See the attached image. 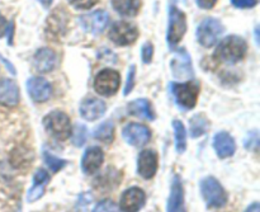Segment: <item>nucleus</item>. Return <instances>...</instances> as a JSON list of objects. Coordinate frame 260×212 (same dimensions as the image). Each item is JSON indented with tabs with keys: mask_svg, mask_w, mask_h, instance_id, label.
Segmentation results:
<instances>
[{
	"mask_svg": "<svg viewBox=\"0 0 260 212\" xmlns=\"http://www.w3.org/2000/svg\"><path fill=\"white\" fill-rule=\"evenodd\" d=\"M71 137H73V144L75 146H83L88 139V129L83 124H78L74 130H71Z\"/></svg>",
	"mask_w": 260,
	"mask_h": 212,
	"instance_id": "obj_28",
	"label": "nucleus"
},
{
	"mask_svg": "<svg viewBox=\"0 0 260 212\" xmlns=\"http://www.w3.org/2000/svg\"><path fill=\"white\" fill-rule=\"evenodd\" d=\"M172 71L174 74L175 78L184 79V78H192L193 76V69H192V61H190V56L188 55L185 50L178 51L175 57L172 60Z\"/></svg>",
	"mask_w": 260,
	"mask_h": 212,
	"instance_id": "obj_16",
	"label": "nucleus"
},
{
	"mask_svg": "<svg viewBox=\"0 0 260 212\" xmlns=\"http://www.w3.org/2000/svg\"><path fill=\"white\" fill-rule=\"evenodd\" d=\"M108 14L104 10H96V12L90 13L80 17V24L84 28V31L90 32L93 35L103 32L104 28L108 24Z\"/></svg>",
	"mask_w": 260,
	"mask_h": 212,
	"instance_id": "obj_13",
	"label": "nucleus"
},
{
	"mask_svg": "<svg viewBox=\"0 0 260 212\" xmlns=\"http://www.w3.org/2000/svg\"><path fill=\"white\" fill-rule=\"evenodd\" d=\"M38 2H40L45 8H48L51 4H52L53 0H38Z\"/></svg>",
	"mask_w": 260,
	"mask_h": 212,
	"instance_id": "obj_39",
	"label": "nucleus"
},
{
	"mask_svg": "<svg viewBox=\"0 0 260 212\" xmlns=\"http://www.w3.org/2000/svg\"><path fill=\"white\" fill-rule=\"evenodd\" d=\"M187 31V19L185 14L175 7H170L169 27H168V43L170 47H174L184 36Z\"/></svg>",
	"mask_w": 260,
	"mask_h": 212,
	"instance_id": "obj_7",
	"label": "nucleus"
},
{
	"mask_svg": "<svg viewBox=\"0 0 260 212\" xmlns=\"http://www.w3.org/2000/svg\"><path fill=\"white\" fill-rule=\"evenodd\" d=\"M104 162V153L101 147L91 146L86 149L81 159V169L85 174H94Z\"/></svg>",
	"mask_w": 260,
	"mask_h": 212,
	"instance_id": "obj_14",
	"label": "nucleus"
},
{
	"mask_svg": "<svg viewBox=\"0 0 260 212\" xmlns=\"http://www.w3.org/2000/svg\"><path fill=\"white\" fill-rule=\"evenodd\" d=\"M106 109V103L96 98H88L80 104V114L85 121H95L101 118Z\"/></svg>",
	"mask_w": 260,
	"mask_h": 212,
	"instance_id": "obj_19",
	"label": "nucleus"
},
{
	"mask_svg": "<svg viewBox=\"0 0 260 212\" xmlns=\"http://www.w3.org/2000/svg\"><path fill=\"white\" fill-rule=\"evenodd\" d=\"M245 212H260L259 203L258 202H254L253 205H250L248 208H246Z\"/></svg>",
	"mask_w": 260,
	"mask_h": 212,
	"instance_id": "obj_38",
	"label": "nucleus"
},
{
	"mask_svg": "<svg viewBox=\"0 0 260 212\" xmlns=\"http://www.w3.org/2000/svg\"><path fill=\"white\" fill-rule=\"evenodd\" d=\"M135 75H136V68L132 65L128 70V75H127V83H126V86H124V92H123L124 96L131 93V90L134 89Z\"/></svg>",
	"mask_w": 260,
	"mask_h": 212,
	"instance_id": "obj_32",
	"label": "nucleus"
},
{
	"mask_svg": "<svg viewBox=\"0 0 260 212\" xmlns=\"http://www.w3.org/2000/svg\"><path fill=\"white\" fill-rule=\"evenodd\" d=\"M27 90L29 97L37 103L46 102L52 96V86L46 79L33 76L27 81Z\"/></svg>",
	"mask_w": 260,
	"mask_h": 212,
	"instance_id": "obj_12",
	"label": "nucleus"
},
{
	"mask_svg": "<svg viewBox=\"0 0 260 212\" xmlns=\"http://www.w3.org/2000/svg\"><path fill=\"white\" fill-rule=\"evenodd\" d=\"M146 195L139 187H131L124 191L119 200V210L121 212H139L144 207Z\"/></svg>",
	"mask_w": 260,
	"mask_h": 212,
	"instance_id": "obj_9",
	"label": "nucleus"
},
{
	"mask_svg": "<svg viewBox=\"0 0 260 212\" xmlns=\"http://www.w3.org/2000/svg\"><path fill=\"white\" fill-rule=\"evenodd\" d=\"M201 193L208 207H223L228 203V193L215 177H206L201 180Z\"/></svg>",
	"mask_w": 260,
	"mask_h": 212,
	"instance_id": "obj_2",
	"label": "nucleus"
},
{
	"mask_svg": "<svg viewBox=\"0 0 260 212\" xmlns=\"http://www.w3.org/2000/svg\"><path fill=\"white\" fill-rule=\"evenodd\" d=\"M98 2L99 0H69V3H70L74 8L81 10L90 9V8H93Z\"/></svg>",
	"mask_w": 260,
	"mask_h": 212,
	"instance_id": "obj_31",
	"label": "nucleus"
},
{
	"mask_svg": "<svg viewBox=\"0 0 260 212\" xmlns=\"http://www.w3.org/2000/svg\"><path fill=\"white\" fill-rule=\"evenodd\" d=\"M7 29H8L7 19H5V18L0 14V37H3V36L7 33Z\"/></svg>",
	"mask_w": 260,
	"mask_h": 212,
	"instance_id": "obj_37",
	"label": "nucleus"
},
{
	"mask_svg": "<svg viewBox=\"0 0 260 212\" xmlns=\"http://www.w3.org/2000/svg\"><path fill=\"white\" fill-rule=\"evenodd\" d=\"M45 129L51 136L58 141H65L71 135V124L68 114L60 111H53L48 113L43 119Z\"/></svg>",
	"mask_w": 260,
	"mask_h": 212,
	"instance_id": "obj_3",
	"label": "nucleus"
},
{
	"mask_svg": "<svg viewBox=\"0 0 260 212\" xmlns=\"http://www.w3.org/2000/svg\"><path fill=\"white\" fill-rule=\"evenodd\" d=\"M213 147H215L218 158H221V159L233 157L236 152L235 140L233 139L230 134L225 131L218 132L216 135L215 139H213Z\"/></svg>",
	"mask_w": 260,
	"mask_h": 212,
	"instance_id": "obj_18",
	"label": "nucleus"
},
{
	"mask_svg": "<svg viewBox=\"0 0 260 212\" xmlns=\"http://www.w3.org/2000/svg\"><path fill=\"white\" fill-rule=\"evenodd\" d=\"M246 50H248V46L243 38L239 36H229L216 50V57L223 63L235 64L243 60Z\"/></svg>",
	"mask_w": 260,
	"mask_h": 212,
	"instance_id": "obj_1",
	"label": "nucleus"
},
{
	"mask_svg": "<svg viewBox=\"0 0 260 212\" xmlns=\"http://www.w3.org/2000/svg\"><path fill=\"white\" fill-rule=\"evenodd\" d=\"M152 53H154V47H152L151 43H145V45L142 46V61H144L145 64H149L152 58Z\"/></svg>",
	"mask_w": 260,
	"mask_h": 212,
	"instance_id": "obj_33",
	"label": "nucleus"
},
{
	"mask_svg": "<svg viewBox=\"0 0 260 212\" xmlns=\"http://www.w3.org/2000/svg\"><path fill=\"white\" fill-rule=\"evenodd\" d=\"M159 167V158L157 154L152 150H144L140 153L137 159V173L144 179H151L157 172Z\"/></svg>",
	"mask_w": 260,
	"mask_h": 212,
	"instance_id": "obj_11",
	"label": "nucleus"
},
{
	"mask_svg": "<svg viewBox=\"0 0 260 212\" xmlns=\"http://www.w3.org/2000/svg\"><path fill=\"white\" fill-rule=\"evenodd\" d=\"M43 159H45L46 164H47V167L50 168L52 173L60 172L62 168H65L66 165H68V162H66V160L60 159V158L55 157V155H52L51 153H45V154H43Z\"/></svg>",
	"mask_w": 260,
	"mask_h": 212,
	"instance_id": "obj_29",
	"label": "nucleus"
},
{
	"mask_svg": "<svg viewBox=\"0 0 260 212\" xmlns=\"http://www.w3.org/2000/svg\"><path fill=\"white\" fill-rule=\"evenodd\" d=\"M208 130V121L205 116L202 114H197V116L192 117L189 125V134L192 137L202 136L207 132Z\"/></svg>",
	"mask_w": 260,
	"mask_h": 212,
	"instance_id": "obj_27",
	"label": "nucleus"
},
{
	"mask_svg": "<svg viewBox=\"0 0 260 212\" xmlns=\"http://www.w3.org/2000/svg\"><path fill=\"white\" fill-rule=\"evenodd\" d=\"M124 141L132 146H144L151 139V131L149 127L140 124H129L124 126L122 131Z\"/></svg>",
	"mask_w": 260,
	"mask_h": 212,
	"instance_id": "obj_10",
	"label": "nucleus"
},
{
	"mask_svg": "<svg viewBox=\"0 0 260 212\" xmlns=\"http://www.w3.org/2000/svg\"><path fill=\"white\" fill-rule=\"evenodd\" d=\"M258 144H259V139H258V134H256V131L249 134L248 139L245 140V147H246V149L253 150L254 147L258 146Z\"/></svg>",
	"mask_w": 260,
	"mask_h": 212,
	"instance_id": "obj_35",
	"label": "nucleus"
},
{
	"mask_svg": "<svg viewBox=\"0 0 260 212\" xmlns=\"http://www.w3.org/2000/svg\"><path fill=\"white\" fill-rule=\"evenodd\" d=\"M112 7L123 17H135L141 8L140 0H112Z\"/></svg>",
	"mask_w": 260,
	"mask_h": 212,
	"instance_id": "obj_24",
	"label": "nucleus"
},
{
	"mask_svg": "<svg viewBox=\"0 0 260 212\" xmlns=\"http://www.w3.org/2000/svg\"><path fill=\"white\" fill-rule=\"evenodd\" d=\"M19 102V89L10 79H0V104L15 107Z\"/></svg>",
	"mask_w": 260,
	"mask_h": 212,
	"instance_id": "obj_20",
	"label": "nucleus"
},
{
	"mask_svg": "<svg viewBox=\"0 0 260 212\" xmlns=\"http://www.w3.org/2000/svg\"><path fill=\"white\" fill-rule=\"evenodd\" d=\"M56 58L55 52H53L51 48H40L37 52L35 53V57H33V65L35 69L38 73H50L51 70H53V68L56 66Z\"/></svg>",
	"mask_w": 260,
	"mask_h": 212,
	"instance_id": "obj_21",
	"label": "nucleus"
},
{
	"mask_svg": "<svg viewBox=\"0 0 260 212\" xmlns=\"http://www.w3.org/2000/svg\"><path fill=\"white\" fill-rule=\"evenodd\" d=\"M173 129H174V137H175V150L178 154H183L187 149V132H185L184 125L182 121H173Z\"/></svg>",
	"mask_w": 260,
	"mask_h": 212,
	"instance_id": "obj_25",
	"label": "nucleus"
},
{
	"mask_svg": "<svg viewBox=\"0 0 260 212\" xmlns=\"http://www.w3.org/2000/svg\"><path fill=\"white\" fill-rule=\"evenodd\" d=\"M121 76L116 70L104 69L94 79V90L104 97H111L118 90Z\"/></svg>",
	"mask_w": 260,
	"mask_h": 212,
	"instance_id": "obj_8",
	"label": "nucleus"
},
{
	"mask_svg": "<svg viewBox=\"0 0 260 212\" xmlns=\"http://www.w3.org/2000/svg\"><path fill=\"white\" fill-rule=\"evenodd\" d=\"M170 90L174 96L175 101L180 107L185 109L194 108L200 96V85L194 81L187 83H172Z\"/></svg>",
	"mask_w": 260,
	"mask_h": 212,
	"instance_id": "obj_4",
	"label": "nucleus"
},
{
	"mask_svg": "<svg viewBox=\"0 0 260 212\" xmlns=\"http://www.w3.org/2000/svg\"><path fill=\"white\" fill-rule=\"evenodd\" d=\"M108 37L114 45L128 46L132 45L139 37V29L129 22H116L108 32Z\"/></svg>",
	"mask_w": 260,
	"mask_h": 212,
	"instance_id": "obj_6",
	"label": "nucleus"
},
{
	"mask_svg": "<svg viewBox=\"0 0 260 212\" xmlns=\"http://www.w3.org/2000/svg\"><path fill=\"white\" fill-rule=\"evenodd\" d=\"M234 7L241 8V9H248V8L255 7L258 0H231Z\"/></svg>",
	"mask_w": 260,
	"mask_h": 212,
	"instance_id": "obj_34",
	"label": "nucleus"
},
{
	"mask_svg": "<svg viewBox=\"0 0 260 212\" xmlns=\"http://www.w3.org/2000/svg\"><path fill=\"white\" fill-rule=\"evenodd\" d=\"M93 212H118V208L111 200H103L94 207Z\"/></svg>",
	"mask_w": 260,
	"mask_h": 212,
	"instance_id": "obj_30",
	"label": "nucleus"
},
{
	"mask_svg": "<svg viewBox=\"0 0 260 212\" xmlns=\"http://www.w3.org/2000/svg\"><path fill=\"white\" fill-rule=\"evenodd\" d=\"M128 112L134 116L140 117V118L149 119V121H152L155 119V112L152 109L151 103H150L147 99H136V101H132L131 103L128 104Z\"/></svg>",
	"mask_w": 260,
	"mask_h": 212,
	"instance_id": "obj_23",
	"label": "nucleus"
},
{
	"mask_svg": "<svg viewBox=\"0 0 260 212\" xmlns=\"http://www.w3.org/2000/svg\"><path fill=\"white\" fill-rule=\"evenodd\" d=\"M216 3H217V0H197L198 7L202 8V9H211V8L215 7Z\"/></svg>",
	"mask_w": 260,
	"mask_h": 212,
	"instance_id": "obj_36",
	"label": "nucleus"
},
{
	"mask_svg": "<svg viewBox=\"0 0 260 212\" xmlns=\"http://www.w3.org/2000/svg\"><path fill=\"white\" fill-rule=\"evenodd\" d=\"M48 180H50V175L45 169H38L35 173L33 177V186L27 193V202L32 203L35 201L40 200L43 195H45L46 186H47Z\"/></svg>",
	"mask_w": 260,
	"mask_h": 212,
	"instance_id": "obj_22",
	"label": "nucleus"
},
{
	"mask_svg": "<svg viewBox=\"0 0 260 212\" xmlns=\"http://www.w3.org/2000/svg\"><path fill=\"white\" fill-rule=\"evenodd\" d=\"M94 137L96 140L102 142H108L113 141V137H114V126L111 121H107L103 122L102 125H99L95 130H94Z\"/></svg>",
	"mask_w": 260,
	"mask_h": 212,
	"instance_id": "obj_26",
	"label": "nucleus"
},
{
	"mask_svg": "<svg viewBox=\"0 0 260 212\" xmlns=\"http://www.w3.org/2000/svg\"><path fill=\"white\" fill-rule=\"evenodd\" d=\"M69 15L63 9H56L47 19V32L53 38H58L65 35L68 28Z\"/></svg>",
	"mask_w": 260,
	"mask_h": 212,
	"instance_id": "obj_17",
	"label": "nucleus"
},
{
	"mask_svg": "<svg viewBox=\"0 0 260 212\" xmlns=\"http://www.w3.org/2000/svg\"><path fill=\"white\" fill-rule=\"evenodd\" d=\"M223 33V25L216 18H206L197 28V40L203 47H212Z\"/></svg>",
	"mask_w": 260,
	"mask_h": 212,
	"instance_id": "obj_5",
	"label": "nucleus"
},
{
	"mask_svg": "<svg viewBox=\"0 0 260 212\" xmlns=\"http://www.w3.org/2000/svg\"><path fill=\"white\" fill-rule=\"evenodd\" d=\"M168 212H185L184 210V191L179 175H174L170 187V195L168 198Z\"/></svg>",
	"mask_w": 260,
	"mask_h": 212,
	"instance_id": "obj_15",
	"label": "nucleus"
}]
</instances>
